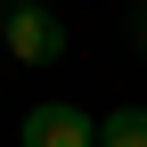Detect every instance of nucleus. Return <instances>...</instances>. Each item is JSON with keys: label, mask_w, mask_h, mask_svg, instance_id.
<instances>
[{"label": "nucleus", "mask_w": 147, "mask_h": 147, "mask_svg": "<svg viewBox=\"0 0 147 147\" xmlns=\"http://www.w3.org/2000/svg\"><path fill=\"white\" fill-rule=\"evenodd\" d=\"M98 147H147V106H115L98 123Z\"/></svg>", "instance_id": "7ed1b4c3"}, {"label": "nucleus", "mask_w": 147, "mask_h": 147, "mask_svg": "<svg viewBox=\"0 0 147 147\" xmlns=\"http://www.w3.org/2000/svg\"><path fill=\"white\" fill-rule=\"evenodd\" d=\"M131 33H139V49H147V8H139V16H131Z\"/></svg>", "instance_id": "20e7f679"}, {"label": "nucleus", "mask_w": 147, "mask_h": 147, "mask_svg": "<svg viewBox=\"0 0 147 147\" xmlns=\"http://www.w3.org/2000/svg\"><path fill=\"white\" fill-rule=\"evenodd\" d=\"M0 41H8V57H25V65H49V57H65V25H57L49 8H16Z\"/></svg>", "instance_id": "f03ea898"}, {"label": "nucleus", "mask_w": 147, "mask_h": 147, "mask_svg": "<svg viewBox=\"0 0 147 147\" xmlns=\"http://www.w3.org/2000/svg\"><path fill=\"white\" fill-rule=\"evenodd\" d=\"M16 8H41V0H16Z\"/></svg>", "instance_id": "39448f33"}, {"label": "nucleus", "mask_w": 147, "mask_h": 147, "mask_svg": "<svg viewBox=\"0 0 147 147\" xmlns=\"http://www.w3.org/2000/svg\"><path fill=\"white\" fill-rule=\"evenodd\" d=\"M0 33H8V25H0Z\"/></svg>", "instance_id": "423d86ee"}, {"label": "nucleus", "mask_w": 147, "mask_h": 147, "mask_svg": "<svg viewBox=\"0 0 147 147\" xmlns=\"http://www.w3.org/2000/svg\"><path fill=\"white\" fill-rule=\"evenodd\" d=\"M25 147H98V123H90L82 106L49 98V106H33V115H25Z\"/></svg>", "instance_id": "f257e3e1"}]
</instances>
